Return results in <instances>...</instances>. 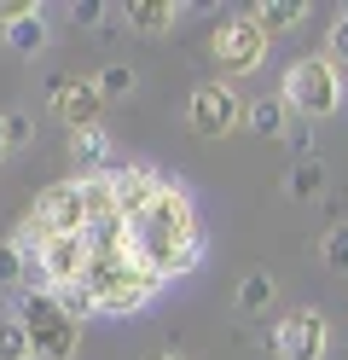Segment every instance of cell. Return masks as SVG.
<instances>
[{
  "label": "cell",
  "mask_w": 348,
  "mask_h": 360,
  "mask_svg": "<svg viewBox=\"0 0 348 360\" xmlns=\"http://www.w3.org/2000/svg\"><path fill=\"white\" fill-rule=\"evenodd\" d=\"M250 18H255L267 35H278V30H296L302 18H308V6H302V0H267V6H255Z\"/></svg>",
  "instance_id": "obj_14"
},
{
  "label": "cell",
  "mask_w": 348,
  "mask_h": 360,
  "mask_svg": "<svg viewBox=\"0 0 348 360\" xmlns=\"http://www.w3.org/2000/svg\"><path fill=\"white\" fill-rule=\"evenodd\" d=\"M198 262H203V233H198V238H192V244H186V250H180V256L169 262V279H186V274H192Z\"/></svg>",
  "instance_id": "obj_25"
},
{
  "label": "cell",
  "mask_w": 348,
  "mask_h": 360,
  "mask_svg": "<svg viewBox=\"0 0 348 360\" xmlns=\"http://www.w3.org/2000/svg\"><path fill=\"white\" fill-rule=\"evenodd\" d=\"M186 122H192L203 140H215V134L238 128V122H244L238 87H232V82H203V87H192V99H186Z\"/></svg>",
  "instance_id": "obj_5"
},
{
  "label": "cell",
  "mask_w": 348,
  "mask_h": 360,
  "mask_svg": "<svg viewBox=\"0 0 348 360\" xmlns=\"http://www.w3.org/2000/svg\"><path fill=\"white\" fill-rule=\"evenodd\" d=\"M285 186H290V198H319V192H325V163H319V157H308V163H296Z\"/></svg>",
  "instance_id": "obj_16"
},
{
  "label": "cell",
  "mask_w": 348,
  "mask_h": 360,
  "mask_svg": "<svg viewBox=\"0 0 348 360\" xmlns=\"http://www.w3.org/2000/svg\"><path fill=\"white\" fill-rule=\"evenodd\" d=\"M82 204H87V221H99V215H116L110 180H82Z\"/></svg>",
  "instance_id": "obj_19"
},
{
  "label": "cell",
  "mask_w": 348,
  "mask_h": 360,
  "mask_svg": "<svg viewBox=\"0 0 348 360\" xmlns=\"http://www.w3.org/2000/svg\"><path fill=\"white\" fill-rule=\"evenodd\" d=\"M30 12H41V6H30V0H0V30L18 24V18H30Z\"/></svg>",
  "instance_id": "obj_26"
},
{
  "label": "cell",
  "mask_w": 348,
  "mask_h": 360,
  "mask_svg": "<svg viewBox=\"0 0 348 360\" xmlns=\"http://www.w3.org/2000/svg\"><path fill=\"white\" fill-rule=\"evenodd\" d=\"M0 157H12V146H6V110H0Z\"/></svg>",
  "instance_id": "obj_29"
},
{
  "label": "cell",
  "mask_w": 348,
  "mask_h": 360,
  "mask_svg": "<svg viewBox=\"0 0 348 360\" xmlns=\"http://www.w3.org/2000/svg\"><path fill=\"white\" fill-rule=\"evenodd\" d=\"M12 320L30 331V354H46V360H70L76 354V320L58 308L53 290H23V297L12 302Z\"/></svg>",
  "instance_id": "obj_3"
},
{
  "label": "cell",
  "mask_w": 348,
  "mask_h": 360,
  "mask_svg": "<svg viewBox=\"0 0 348 360\" xmlns=\"http://www.w3.org/2000/svg\"><path fill=\"white\" fill-rule=\"evenodd\" d=\"M87 238L76 233V238H53L46 250L35 256V267H41V279L53 285V290H64V285H82V274H87Z\"/></svg>",
  "instance_id": "obj_9"
},
{
  "label": "cell",
  "mask_w": 348,
  "mask_h": 360,
  "mask_svg": "<svg viewBox=\"0 0 348 360\" xmlns=\"http://www.w3.org/2000/svg\"><path fill=\"white\" fill-rule=\"evenodd\" d=\"M128 233H134L128 238V256L146 267V274H157L162 285H169V262L198 238V210H192V198H186L180 186L162 180V192L128 221Z\"/></svg>",
  "instance_id": "obj_1"
},
{
  "label": "cell",
  "mask_w": 348,
  "mask_h": 360,
  "mask_svg": "<svg viewBox=\"0 0 348 360\" xmlns=\"http://www.w3.org/2000/svg\"><path fill=\"white\" fill-rule=\"evenodd\" d=\"M30 360H46V354H30Z\"/></svg>",
  "instance_id": "obj_31"
},
{
  "label": "cell",
  "mask_w": 348,
  "mask_h": 360,
  "mask_svg": "<svg viewBox=\"0 0 348 360\" xmlns=\"http://www.w3.org/2000/svg\"><path fill=\"white\" fill-rule=\"evenodd\" d=\"M105 180H110V198H116V215H122V221H134V215L162 192V174L146 169V163H116Z\"/></svg>",
  "instance_id": "obj_8"
},
{
  "label": "cell",
  "mask_w": 348,
  "mask_h": 360,
  "mask_svg": "<svg viewBox=\"0 0 348 360\" xmlns=\"http://www.w3.org/2000/svg\"><path fill=\"white\" fill-rule=\"evenodd\" d=\"M35 140V122H30V110H6V146H30Z\"/></svg>",
  "instance_id": "obj_23"
},
{
  "label": "cell",
  "mask_w": 348,
  "mask_h": 360,
  "mask_svg": "<svg viewBox=\"0 0 348 360\" xmlns=\"http://www.w3.org/2000/svg\"><path fill=\"white\" fill-rule=\"evenodd\" d=\"M278 99L290 105V117L302 122H319V117H331V110L342 105V76H337V64L314 53V58H296L290 70H285V87H278Z\"/></svg>",
  "instance_id": "obj_2"
},
{
  "label": "cell",
  "mask_w": 348,
  "mask_h": 360,
  "mask_svg": "<svg viewBox=\"0 0 348 360\" xmlns=\"http://www.w3.org/2000/svg\"><path fill=\"white\" fill-rule=\"evenodd\" d=\"M151 360H174V354H151Z\"/></svg>",
  "instance_id": "obj_30"
},
{
  "label": "cell",
  "mask_w": 348,
  "mask_h": 360,
  "mask_svg": "<svg viewBox=\"0 0 348 360\" xmlns=\"http://www.w3.org/2000/svg\"><path fill=\"white\" fill-rule=\"evenodd\" d=\"M319 256H325V267H331V274H348V221H337V227L325 233Z\"/></svg>",
  "instance_id": "obj_18"
},
{
  "label": "cell",
  "mask_w": 348,
  "mask_h": 360,
  "mask_svg": "<svg viewBox=\"0 0 348 360\" xmlns=\"http://www.w3.org/2000/svg\"><path fill=\"white\" fill-rule=\"evenodd\" d=\"M0 35H6V47H12V53L35 58V53L46 47V18H41V12H30V18H18V24H6Z\"/></svg>",
  "instance_id": "obj_13"
},
{
  "label": "cell",
  "mask_w": 348,
  "mask_h": 360,
  "mask_svg": "<svg viewBox=\"0 0 348 360\" xmlns=\"http://www.w3.org/2000/svg\"><path fill=\"white\" fill-rule=\"evenodd\" d=\"M99 110H105V94H99V82H53V117L70 128V134H82V128H99Z\"/></svg>",
  "instance_id": "obj_7"
},
{
  "label": "cell",
  "mask_w": 348,
  "mask_h": 360,
  "mask_svg": "<svg viewBox=\"0 0 348 360\" xmlns=\"http://www.w3.org/2000/svg\"><path fill=\"white\" fill-rule=\"evenodd\" d=\"M244 122H250V134H262V140H285L290 105L285 99H244Z\"/></svg>",
  "instance_id": "obj_11"
},
{
  "label": "cell",
  "mask_w": 348,
  "mask_h": 360,
  "mask_svg": "<svg viewBox=\"0 0 348 360\" xmlns=\"http://www.w3.org/2000/svg\"><path fill=\"white\" fill-rule=\"evenodd\" d=\"M93 82H99V94H105V99H128L134 87H139V76H134V64H105V70L93 76Z\"/></svg>",
  "instance_id": "obj_17"
},
{
  "label": "cell",
  "mask_w": 348,
  "mask_h": 360,
  "mask_svg": "<svg viewBox=\"0 0 348 360\" xmlns=\"http://www.w3.org/2000/svg\"><path fill=\"white\" fill-rule=\"evenodd\" d=\"M325 343H331V331H325L319 308H290L285 320H278V331H273V354L278 360H325Z\"/></svg>",
  "instance_id": "obj_6"
},
{
  "label": "cell",
  "mask_w": 348,
  "mask_h": 360,
  "mask_svg": "<svg viewBox=\"0 0 348 360\" xmlns=\"http://www.w3.org/2000/svg\"><path fill=\"white\" fill-rule=\"evenodd\" d=\"M273 290H278V285H273L267 267H250V274L238 279V308H244V314H262V308L273 302Z\"/></svg>",
  "instance_id": "obj_15"
},
{
  "label": "cell",
  "mask_w": 348,
  "mask_h": 360,
  "mask_svg": "<svg viewBox=\"0 0 348 360\" xmlns=\"http://www.w3.org/2000/svg\"><path fill=\"white\" fill-rule=\"evenodd\" d=\"M58 297V308L70 314V320H87V314H99V302H93V290L87 285H64V290H53Z\"/></svg>",
  "instance_id": "obj_20"
},
{
  "label": "cell",
  "mask_w": 348,
  "mask_h": 360,
  "mask_svg": "<svg viewBox=\"0 0 348 360\" xmlns=\"http://www.w3.org/2000/svg\"><path fill=\"white\" fill-rule=\"evenodd\" d=\"M23 279V250L12 238H0V285H18Z\"/></svg>",
  "instance_id": "obj_24"
},
{
  "label": "cell",
  "mask_w": 348,
  "mask_h": 360,
  "mask_svg": "<svg viewBox=\"0 0 348 360\" xmlns=\"http://www.w3.org/2000/svg\"><path fill=\"white\" fill-rule=\"evenodd\" d=\"M267 30L255 24L250 12H232L215 24V35H209V58H215V70L226 76H250V70H262V58H267Z\"/></svg>",
  "instance_id": "obj_4"
},
{
  "label": "cell",
  "mask_w": 348,
  "mask_h": 360,
  "mask_svg": "<svg viewBox=\"0 0 348 360\" xmlns=\"http://www.w3.org/2000/svg\"><path fill=\"white\" fill-rule=\"evenodd\" d=\"M285 140H290L296 151H308V146H314V134H308V122H290V128H285Z\"/></svg>",
  "instance_id": "obj_28"
},
{
  "label": "cell",
  "mask_w": 348,
  "mask_h": 360,
  "mask_svg": "<svg viewBox=\"0 0 348 360\" xmlns=\"http://www.w3.org/2000/svg\"><path fill=\"white\" fill-rule=\"evenodd\" d=\"M325 58H331L337 70H342V64H348V12H342L337 24H331V35H325Z\"/></svg>",
  "instance_id": "obj_22"
},
{
  "label": "cell",
  "mask_w": 348,
  "mask_h": 360,
  "mask_svg": "<svg viewBox=\"0 0 348 360\" xmlns=\"http://www.w3.org/2000/svg\"><path fill=\"white\" fill-rule=\"evenodd\" d=\"M70 12H76V24H105V6H99V0H76V6H70Z\"/></svg>",
  "instance_id": "obj_27"
},
{
  "label": "cell",
  "mask_w": 348,
  "mask_h": 360,
  "mask_svg": "<svg viewBox=\"0 0 348 360\" xmlns=\"http://www.w3.org/2000/svg\"><path fill=\"white\" fill-rule=\"evenodd\" d=\"M0 360H30V331H23L12 314L0 320Z\"/></svg>",
  "instance_id": "obj_21"
},
{
  "label": "cell",
  "mask_w": 348,
  "mask_h": 360,
  "mask_svg": "<svg viewBox=\"0 0 348 360\" xmlns=\"http://www.w3.org/2000/svg\"><path fill=\"white\" fill-rule=\"evenodd\" d=\"M70 163H76V180H105V174L116 169L110 134H105V128H82V134H70Z\"/></svg>",
  "instance_id": "obj_10"
},
{
  "label": "cell",
  "mask_w": 348,
  "mask_h": 360,
  "mask_svg": "<svg viewBox=\"0 0 348 360\" xmlns=\"http://www.w3.org/2000/svg\"><path fill=\"white\" fill-rule=\"evenodd\" d=\"M122 18H128L139 35H162V30H169L174 18H180V6H174V0H128Z\"/></svg>",
  "instance_id": "obj_12"
}]
</instances>
